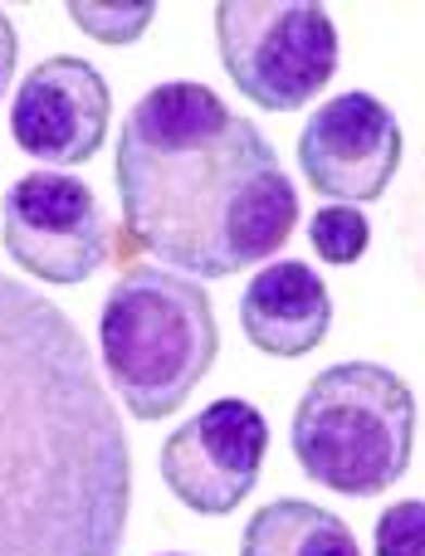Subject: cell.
I'll use <instances>...</instances> for the list:
<instances>
[{"label":"cell","mask_w":425,"mask_h":556,"mask_svg":"<svg viewBox=\"0 0 425 556\" xmlns=\"http://www.w3.org/2000/svg\"><path fill=\"white\" fill-rule=\"evenodd\" d=\"M166 556H191V552H166Z\"/></svg>","instance_id":"2e32d148"},{"label":"cell","mask_w":425,"mask_h":556,"mask_svg":"<svg viewBox=\"0 0 425 556\" xmlns=\"http://www.w3.org/2000/svg\"><path fill=\"white\" fill-rule=\"evenodd\" d=\"M113 117L108 78L88 59L54 54L25 74L10 103V137L39 166H84L98 156Z\"/></svg>","instance_id":"9c48e42d"},{"label":"cell","mask_w":425,"mask_h":556,"mask_svg":"<svg viewBox=\"0 0 425 556\" xmlns=\"http://www.w3.org/2000/svg\"><path fill=\"white\" fill-rule=\"evenodd\" d=\"M264 454H270L264 415L240 395H221L162 444V479L191 513L225 518L260 483Z\"/></svg>","instance_id":"52a82bcc"},{"label":"cell","mask_w":425,"mask_h":556,"mask_svg":"<svg viewBox=\"0 0 425 556\" xmlns=\"http://www.w3.org/2000/svg\"><path fill=\"white\" fill-rule=\"evenodd\" d=\"M299 166L309 186L328 201L367 205L391 186L401 166V123L382 98L338 93L313 108L299 132Z\"/></svg>","instance_id":"ba28073f"},{"label":"cell","mask_w":425,"mask_h":556,"mask_svg":"<svg viewBox=\"0 0 425 556\" xmlns=\"http://www.w3.org/2000/svg\"><path fill=\"white\" fill-rule=\"evenodd\" d=\"M98 352L117 405L133 420H166L191 401L221 352L211 293L162 264H133L103 298Z\"/></svg>","instance_id":"3957f363"},{"label":"cell","mask_w":425,"mask_h":556,"mask_svg":"<svg viewBox=\"0 0 425 556\" xmlns=\"http://www.w3.org/2000/svg\"><path fill=\"white\" fill-rule=\"evenodd\" d=\"M240 327L270 356H309L333 327L328 283L303 260H274L245 283Z\"/></svg>","instance_id":"30bf717a"},{"label":"cell","mask_w":425,"mask_h":556,"mask_svg":"<svg viewBox=\"0 0 425 556\" xmlns=\"http://www.w3.org/2000/svg\"><path fill=\"white\" fill-rule=\"evenodd\" d=\"M309 244L323 264L342 269V264H358L372 244V225L358 205H323L309 225Z\"/></svg>","instance_id":"7c38bea8"},{"label":"cell","mask_w":425,"mask_h":556,"mask_svg":"<svg viewBox=\"0 0 425 556\" xmlns=\"http://www.w3.org/2000/svg\"><path fill=\"white\" fill-rule=\"evenodd\" d=\"M240 556H362L352 528L309 498H274L245 522Z\"/></svg>","instance_id":"8fae6325"},{"label":"cell","mask_w":425,"mask_h":556,"mask_svg":"<svg viewBox=\"0 0 425 556\" xmlns=\"http://www.w3.org/2000/svg\"><path fill=\"white\" fill-rule=\"evenodd\" d=\"M5 254L39 283L78 288L113 254L93 186L68 172H25L0 201Z\"/></svg>","instance_id":"8992f818"},{"label":"cell","mask_w":425,"mask_h":556,"mask_svg":"<svg viewBox=\"0 0 425 556\" xmlns=\"http://www.w3.org/2000/svg\"><path fill=\"white\" fill-rule=\"evenodd\" d=\"M15 59H20V39H15V25H10V15L0 10V93L10 88V78H15Z\"/></svg>","instance_id":"9a60e30c"},{"label":"cell","mask_w":425,"mask_h":556,"mask_svg":"<svg viewBox=\"0 0 425 556\" xmlns=\"http://www.w3.org/2000/svg\"><path fill=\"white\" fill-rule=\"evenodd\" d=\"M68 20L98 45H133L147 25H152L157 5L152 0H117V5H98V0H68Z\"/></svg>","instance_id":"4fadbf2b"},{"label":"cell","mask_w":425,"mask_h":556,"mask_svg":"<svg viewBox=\"0 0 425 556\" xmlns=\"http://www.w3.org/2000/svg\"><path fill=\"white\" fill-rule=\"evenodd\" d=\"M221 64L264 113H299L338 74V25L313 0H221Z\"/></svg>","instance_id":"5b68a950"},{"label":"cell","mask_w":425,"mask_h":556,"mask_svg":"<svg viewBox=\"0 0 425 556\" xmlns=\"http://www.w3.org/2000/svg\"><path fill=\"white\" fill-rule=\"evenodd\" d=\"M372 556H425V503L401 498L372 528Z\"/></svg>","instance_id":"5bb4252c"},{"label":"cell","mask_w":425,"mask_h":556,"mask_svg":"<svg viewBox=\"0 0 425 556\" xmlns=\"http://www.w3.org/2000/svg\"><path fill=\"white\" fill-rule=\"evenodd\" d=\"M117 211L137 250L186 278L264 264L299 220L274 142L191 78L147 88L117 132Z\"/></svg>","instance_id":"7a4b0ae2"},{"label":"cell","mask_w":425,"mask_h":556,"mask_svg":"<svg viewBox=\"0 0 425 556\" xmlns=\"http://www.w3.org/2000/svg\"><path fill=\"white\" fill-rule=\"evenodd\" d=\"M293 459L342 498H377L411 469L416 395L382 362H338L293 405Z\"/></svg>","instance_id":"277c9868"},{"label":"cell","mask_w":425,"mask_h":556,"mask_svg":"<svg viewBox=\"0 0 425 556\" xmlns=\"http://www.w3.org/2000/svg\"><path fill=\"white\" fill-rule=\"evenodd\" d=\"M133 450L78 323L0 274V556H117Z\"/></svg>","instance_id":"6da1fadb"}]
</instances>
